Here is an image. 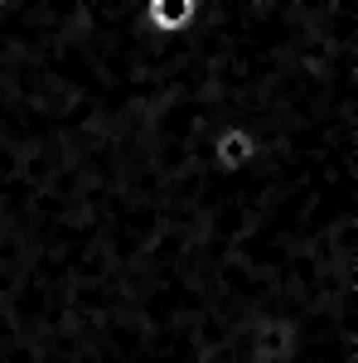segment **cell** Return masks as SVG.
Here are the masks:
<instances>
[{
	"instance_id": "6da1fadb",
	"label": "cell",
	"mask_w": 358,
	"mask_h": 363,
	"mask_svg": "<svg viewBox=\"0 0 358 363\" xmlns=\"http://www.w3.org/2000/svg\"><path fill=\"white\" fill-rule=\"evenodd\" d=\"M325 54V49H320ZM315 54V58H320ZM267 116V112H262ZM262 155V136H257V121H223L213 140H208V165L218 169V174H242Z\"/></svg>"
},
{
	"instance_id": "7a4b0ae2",
	"label": "cell",
	"mask_w": 358,
	"mask_h": 363,
	"mask_svg": "<svg viewBox=\"0 0 358 363\" xmlns=\"http://www.w3.org/2000/svg\"><path fill=\"white\" fill-rule=\"evenodd\" d=\"M198 10H203V0H145L140 20L155 39H179L198 25Z\"/></svg>"
}]
</instances>
